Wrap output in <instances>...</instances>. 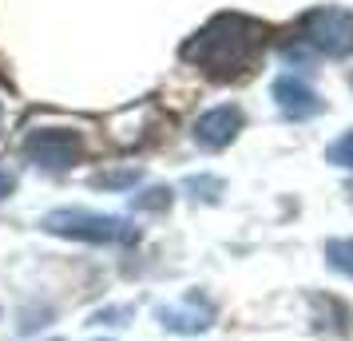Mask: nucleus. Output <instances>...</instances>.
<instances>
[{"label": "nucleus", "instance_id": "f257e3e1", "mask_svg": "<svg viewBox=\"0 0 353 341\" xmlns=\"http://www.w3.org/2000/svg\"><path fill=\"white\" fill-rule=\"evenodd\" d=\"M262 48H266V24L242 12H223L183 44V60L203 68L210 80H242L254 72Z\"/></svg>", "mask_w": 353, "mask_h": 341}, {"label": "nucleus", "instance_id": "f03ea898", "mask_svg": "<svg viewBox=\"0 0 353 341\" xmlns=\"http://www.w3.org/2000/svg\"><path fill=\"white\" fill-rule=\"evenodd\" d=\"M44 230L48 234H60V238H76V242H135L139 230L115 218V214H92V211H52L44 218Z\"/></svg>", "mask_w": 353, "mask_h": 341}, {"label": "nucleus", "instance_id": "7ed1b4c3", "mask_svg": "<svg viewBox=\"0 0 353 341\" xmlns=\"http://www.w3.org/2000/svg\"><path fill=\"white\" fill-rule=\"evenodd\" d=\"M298 40L310 44L321 56H350L353 52V12L350 8H337V4H321V8H310L302 20H298Z\"/></svg>", "mask_w": 353, "mask_h": 341}, {"label": "nucleus", "instance_id": "20e7f679", "mask_svg": "<svg viewBox=\"0 0 353 341\" xmlns=\"http://www.w3.org/2000/svg\"><path fill=\"white\" fill-rule=\"evenodd\" d=\"M24 155L32 167H44V171H68L83 159V143L80 135L72 131H32L28 143H24Z\"/></svg>", "mask_w": 353, "mask_h": 341}, {"label": "nucleus", "instance_id": "39448f33", "mask_svg": "<svg viewBox=\"0 0 353 341\" xmlns=\"http://www.w3.org/2000/svg\"><path fill=\"white\" fill-rule=\"evenodd\" d=\"M274 99H278L282 115H290V119H310V115H318L321 107H325L318 92H314L305 80H298V76L274 80Z\"/></svg>", "mask_w": 353, "mask_h": 341}, {"label": "nucleus", "instance_id": "423d86ee", "mask_svg": "<svg viewBox=\"0 0 353 341\" xmlns=\"http://www.w3.org/2000/svg\"><path fill=\"white\" fill-rule=\"evenodd\" d=\"M239 131H242V112L226 103V107H214V112L199 115V123H194V143L219 151V147H226Z\"/></svg>", "mask_w": 353, "mask_h": 341}, {"label": "nucleus", "instance_id": "0eeeda50", "mask_svg": "<svg viewBox=\"0 0 353 341\" xmlns=\"http://www.w3.org/2000/svg\"><path fill=\"white\" fill-rule=\"evenodd\" d=\"M159 322L167 325V329H179V333H199V329L210 325V306L199 302V293H191V298L179 302V306H163Z\"/></svg>", "mask_w": 353, "mask_h": 341}, {"label": "nucleus", "instance_id": "6e6552de", "mask_svg": "<svg viewBox=\"0 0 353 341\" xmlns=\"http://www.w3.org/2000/svg\"><path fill=\"white\" fill-rule=\"evenodd\" d=\"M325 262L341 270L345 278H353V238H330L325 242Z\"/></svg>", "mask_w": 353, "mask_h": 341}, {"label": "nucleus", "instance_id": "1a4fd4ad", "mask_svg": "<svg viewBox=\"0 0 353 341\" xmlns=\"http://www.w3.org/2000/svg\"><path fill=\"white\" fill-rule=\"evenodd\" d=\"M325 159L337 163V167H353V131H345V135L325 151Z\"/></svg>", "mask_w": 353, "mask_h": 341}, {"label": "nucleus", "instance_id": "9d476101", "mask_svg": "<svg viewBox=\"0 0 353 341\" xmlns=\"http://www.w3.org/2000/svg\"><path fill=\"white\" fill-rule=\"evenodd\" d=\"M12 187H17L12 171H8V167H0V198H8V195H12Z\"/></svg>", "mask_w": 353, "mask_h": 341}]
</instances>
